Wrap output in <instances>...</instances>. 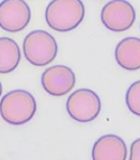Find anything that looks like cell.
I'll return each instance as SVG.
<instances>
[{
    "label": "cell",
    "mask_w": 140,
    "mask_h": 160,
    "mask_svg": "<svg viewBox=\"0 0 140 160\" xmlns=\"http://www.w3.org/2000/svg\"><path fill=\"white\" fill-rule=\"evenodd\" d=\"M135 20L136 10L127 0H111L101 10V22L111 32H126L131 28Z\"/></svg>",
    "instance_id": "5"
},
{
    "label": "cell",
    "mask_w": 140,
    "mask_h": 160,
    "mask_svg": "<svg viewBox=\"0 0 140 160\" xmlns=\"http://www.w3.org/2000/svg\"><path fill=\"white\" fill-rule=\"evenodd\" d=\"M37 110L35 98L25 90H14L2 96L0 115L11 126H22L32 120Z\"/></svg>",
    "instance_id": "2"
},
{
    "label": "cell",
    "mask_w": 140,
    "mask_h": 160,
    "mask_svg": "<svg viewBox=\"0 0 140 160\" xmlns=\"http://www.w3.org/2000/svg\"><path fill=\"white\" fill-rule=\"evenodd\" d=\"M75 73L65 65H54L46 68L42 74V86L49 95L63 96L74 88Z\"/></svg>",
    "instance_id": "7"
},
{
    "label": "cell",
    "mask_w": 140,
    "mask_h": 160,
    "mask_svg": "<svg viewBox=\"0 0 140 160\" xmlns=\"http://www.w3.org/2000/svg\"><path fill=\"white\" fill-rule=\"evenodd\" d=\"M32 18V11L24 0H2L0 2V28L8 32L24 30Z\"/></svg>",
    "instance_id": "6"
},
{
    "label": "cell",
    "mask_w": 140,
    "mask_h": 160,
    "mask_svg": "<svg viewBox=\"0 0 140 160\" xmlns=\"http://www.w3.org/2000/svg\"><path fill=\"white\" fill-rule=\"evenodd\" d=\"M116 61L127 71L140 68V38L126 37L118 43L114 52Z\"/></svg>",
    "instance_id": "9"
},
{
    "label": "cell",
    "mask_w": 140,
    "mask_h": 160,
    "mask_svg": "<svg viewBox=\"0 0 140 160\" xmlns=\"http://www.w3.org/2000/svg\"><path fill=\"white\" fill-rule=\"evenodd\" d=\"M91 155L92 160H126L128 149L120 137L105 134L95 141Z\"/></svg>",
    "instance_id": "8"
},
{
    "label": "cell",
    "mask_w": 140,
    "mask_h": 160,
    "mask_svg": "<svg viewBox=\"0 0 140 160\" xmlns=\"http://www.w3.org/2000/svg\"><path fill=\"white\" fill-rule=\"evenodd\" d=\"M1 94H2V84L0 82V96H1Z\"/></svg>",
    "instance_id": "13"
},
{
    "label": "cell",
    "mask_w": 140,
    "mask_h": 160,
    "mask_svg": "<svg viewBox=\"0 0 140 160\" xmlns=\"http://www.w3.org/2000/svg\"><path fill=\"white\" fill-rule=\"evenodd\" d=\"M25 58L34 66H46L54 61L58 53L57 42L45 30H32L22 43Z\"/></svg>",
    "instance_id": "3"
},
{
    "label": "cell",
    "mask_w": 140,
    "mask_h": 160,
    "mask_svg": "<svg viewBox=\"0 0 140 160\" xmlns=\"http://www.w3.org/2000/svg\"><path fill=\"white\" fill-rule=\"evenodd\" d=\"M22 59L20 48L16 40L0 37V74H8L17 68Z\"/></svg>",
    "instance_id": "10"
},
{
    "label": "cell",
    "mask_w": 140,
    "mask_h": 160,
    "mask_svg": "<svg viewBox=\"0 0 140 160\" xmlns=\"http://www.w3.org/2000/svg\"><path fill=\"white\" fill-rule=\"evenodd\" d=\"M126 104L130 112L140 117V80L129 86L126 93Z\"/></svg>",
    "instance_id": "11"
},
{
    "label": "cell",
    "mask_w": 140,
    "mask_h": 160,
    "mask_svg": "<svg viewBox=\"0 0 140 160\" xmlns=\"http://www.w3.org/2000/svg\"><path fill=\"white\" fill-rule=\"evenodd\" d=\"M66 111L73 120L78 122H91L101 112V100L90 88H80L68 96Z\"/></svg>",
    "instance_id": "4"
},
{
    "label": "cell",
    "mask_w": 140,
    "mask_h": 160,
    "mask_svg": "<svg viewBox=\"0 0 140 160\" xmlns=\"http://www.w3.org/2000/svg\"><path fill=\"white\" fill-rule=\"evenodd\" d=\"M85 7L81 0H52L45 10L49 28L59 32L75 29L83 22Z\"/></svg>",
    "instance_id": "1"
},
{
    "label": "cell",
    "mask_w": 140,
    "mask_h": 160,
    "mask_svg": "<svg viewBox=\"0 0 140 160\" xmlns=\"http://www.w3.org/2000/svg\"><path fill=\"white\" fill-rule=\"evenodd\" d=\"M129 160H140V138L136 139L130 146Z\"/></svg>",
    "instance_id": "12"
}]
</instances>
